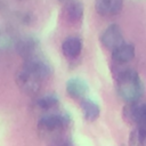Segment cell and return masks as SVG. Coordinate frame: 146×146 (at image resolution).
I'll return each instance as SVG.
<instances>
[{"label": "cell", "mask_w": 146, "mask_h": 146, "mask_svg": "<svg viewBox=\"0 0 146 146\" xmlns=\"http://www.w3.org/2000/svg\"><path fill=\"white\" fill-rule=\"evenodd\" d=\"M113 76L116 81V92L119 97L125 103L138 102L144 95V83L132 67L127 64L114 63Z\"/></svg>", "instance_id": "6da1fadb"}, {"label": "cell", "mask_w": 146, "mask_h": 146, "mask_svg": "<svg viewBox=\"0 0 146 146\" xmlns=\"http://www.w3.org/2000/svg\"><path fill=\"white\" fill-rule=\"evenodd\" d=\"M15 79L19 90L30 96L35 95L41 89L43 81V79H41L36 73L24 65H22V67L17 71Z\"/></svg>", "instance_id": "7a4b0ae2"}, {"label": "cell", "mask_w": 146, "mask_h": 146, "mask_svg": "<svg viewBox=\"0 0 146 146\" xmlns=\"http://www.w3.org/2000/svg\"><path fill=\"white\" fill-rule=\"evenodd\" d=\"M72 122L67 113H52L43 115L38 121V128L47 133H60L64 129L68 128Z\"/></svg>", "instance_id": "3957f363"}, {"label": "cell", "mask_w": 146, "mask_h": 146, "mask_svg": "<svg viewBox=\"0 0 146 146\" xmlns=\"http://www.w3.org/2000/svg\"><path fill=\"white\" fill-rule=\"evenodd\" d=\"M23 65L29 67L30 70H32L34 73H36L43 80H47L54 73L52 64L50 63V60L48 58H46L42 54H40V51L24 58Z\"/></svg>", "instance_id": "277c9868"}, {"label": "cell", "mask_w": 146, "mask_h": 146, "mask_svg": "<svg viewBox=\"0 0 146 146\" xmlns=\"http://www.w3.org/2000/svg\"><path fill=\"white\" fill-rule=\"evenodd\" d=\"M99 40L102 46L111 51H113L124 42L123 33L121 31V27L117 24H111L110 26H107L102 32Z\"/></svg>", "instance_id": "5b68a950"}, {"label": "cell", "mask_w": 146, "mask_h": 146, "mask_svg": "<svg viewBox=\"0 0 146 146\" xmlns=\"http://www.w3.org/2000/svg\"><path fill=\"white\" fill-rule=\"evenodd\" d=\"M122 115L127 122L130 124H143L146 123V104L138 102L127 103L123 107Z\"/></svg>", "instance_id": "8992f818"}, {"label": "cell", "mask_w": 146, "mask_h": 146, "mask_svg": "<svg viewBox=\"0 0 146 146\" xmlns=\"http://www.w3.org/2000/svg\"><path fill=\"white\" fill-rule=\"evenodd\" d=\"M40 41L34 35H25L16 42V51L23 58H26L39 51Z\"/></svg>", "instance_id": "52a82bcc"}, {"label": "cell", "mask_w": 146, "mask_h": 146, "mask_svg": "<svg viewBox=\"0 0 146 146\" xmlns=\"http://www.w3.org/2000/svg\"><path fill=\"white\" fill-rule=\"evenodd\" d=\"M123 6V0H95V9L100 16L117 15Z\"/></svg>", "instance_id": "ba28073f"}, {"label": "cell", "mask_w": 146, "mask_h": 146, "mask_svg": "<svg viewBox=\"0 0 146 146\" xmlns=\"http://www.w3.org/2000/svg\"><path fill=\"white\" fill-rule=\"evenodd\" d=\"M66 92L70 97L76 100H81L86 98L88 92V84L86 81L79 78H73L67 80L66 82Z\"/></svg>", "instance_id": "9c48e42d"}, {"label": "cell", "mask_w": 146, "mask_h": 146, "mask_svg": "<svg viewBox=\"0 0 146 146\" xmlns=\"http://www.w3.org/2000/svg\"><path fill=\"white\" fill-rule=\"evenodd\" d=\"M82 50V40L79 36H68L62 42L63 55L68 59L76 58Z\"/></svg>", "instance_id": "30bf717a"}, {"label": "cell", "mask_w": 146, "mask_h": 146, "mask_svg": "<svg viewBox=\"0 0 146 146\" xmlns=\"http://www.w3.org/2000/svg\"><path fill=\"white\" fill-rule=\"evenodd\" d=\"M135 57V46L131 43L123 42L116 49L112 51V59L114 63L128 64Z\"/></svg>", "instance_id": "8fae6325"}, {"label": "cell", "mask_w": 146, "mask_h": 146, "mask_svg": "<svg viewBox=\"0 0 146 146\" xmlns=\"http://www.w3.org/2000/svg\"><path fill=\"white\" fill-rule=\"evenodd\" d=\"M65 15L66 18L71 23H78L83 17V5L78 0H68L66 1Z\"/></svg>", "instance_id": "7c38bea8"}, {"label": "cell", "mask_w": 146, "mask_h": 146, "mask_svg": "<svg viewBox=\"0 0 146 146\" xmlns=\"http://www.w3.org/2000/svg\"><path fill=\"white\" fill-rule=\"evenodd\" d=\"M81 102V110L83 113V116L88 121H95L98 119L100 114V107L97 103L89 98H83L80 100Z\"/></svg>", "instance_id": "4fadbf2b"}, {"label": "cell", "mask_w": 146, "mask_h": 146, "mask_svg": "<svg viewBox=\"0 0 146 146\" xmlns=\"http://www.w3.org/2000/svg\"><path fill=\"white\" fill-rule=\"evenodd\" d=\"M129 144L133 146H146V123L136 125L129 135Z\"/></svg>", "instance_id": "5bb4252c"}, {"label": "cell", "mask_w": 146, "mask_h": 146, "mask_svg": "<svg viewBox=\"0 0 146 146\" xmlns=\"http://www.w3.org/2000/svg\"><path fill=\"white\" fill-rule=\"evenodd\" d=\"M59 104V98L56 95H44L36 99V106L42 110L55 108Z\"/></svg>", "instance_id": "9a60e30c"}, {"label": "cell", "mask_w": 146, "mask_h": 146, "mask_svg": "<svg viewBox=\"0 0 146 146\" xmlns=\"http://www.w3.org/2000/svg\"><path fill=\"white\" fill-rule=\"evenodd\" d=\"M32 14L31 13H22L21 14V21L24 24H30L32 22Z\"/></svg>", "instance_id": "2e32d148"}, {"label": "cell", "mask_w": 146, "mask_h": 146, "mask_svg": "<svg viewBox=\"0 0 146 146\" xmlns=\"http://www.w3.org/2000/svg\"><path fill=\"white\" fill-rule=\"evenodd\" d=\"M19 1H22V0H19Z\"/></svg>", "instance_id": "e0dca14e"}]
</instances>
